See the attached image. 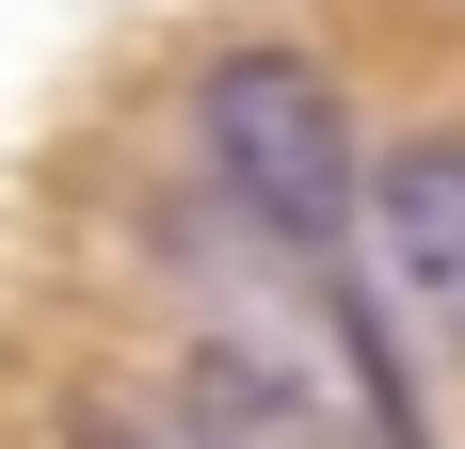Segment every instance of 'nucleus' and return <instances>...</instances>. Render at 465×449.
<instances>
[{"label":"nucleus","mask_w":465,"mask_h":449,"mask_svg":"<svg viewBox=\"0 0 465 449\" xmlns=\"http://www.w3.org/2000/svg\"><path fill=\"white\" fill-rule=\"evenodd\" d=\"M353 241H370V321H418L465 369V129H401L353 161Z\"/></svg>","instance_id":"nucleus-2"},{"label":"nucleus","mask_w":465,"mask_h":449,"mask_svg":"<svg viewBox=\"0 0 465 449\" xmlns=\"http://www.w3.org/2000/svg\"><path fill=\"white\" fill-rule=\"evenodd\" d=\"M177 434H193V449H370V434H337L322 402H289V385H257V369H225V354H193Z\"/></svg>","instance_id":"nucleus-3"},{"label":"nucleus","mask_w":465,"mask_h":449,"mask_svg":"<svg viewBox=\"0 0 465 449\" xmlns=\"http://www.w3.org/2000/svg\"><path fill=\"white\" fill-rule=\"evenodd\" d=\"M81 449H193L177 402H81Z\"/></svg>","instance_id":"nucleus-4"},{"label":"nucleus","mask_w":465,"mask_h":449,"mask_svg":"<svg viewBox=\"0 0 465 449\" xmlns=\"http://www.w3.org/2000/svg\"><path fill=\"white\" fill-rule=\"evenodd\" d=\"M193 161H209L225 224L273 241V257H337V241H353V113H337V81L305 48H273V33L209 48V81H193Z\"/></svg>","instance_id":"nucleus-1"}]
</instances>
